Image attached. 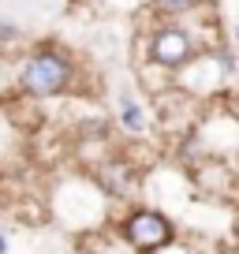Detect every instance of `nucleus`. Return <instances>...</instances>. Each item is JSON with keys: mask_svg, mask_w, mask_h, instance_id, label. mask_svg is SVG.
<instances>
[{"mask_svg": "<svg viewBox=\"0 0 239 254\" xmlns=\"http://www.w3.org/2000/svg\"><path fill=\"white\" fill-rule=\"evenodd\" d=\"M71 75H75L71 64L60 53H34L23 67V86L38 97H53V94H64L67 90Z\"/></svg>", "mask_w": 239, "mask_h": 254, "instance_id": "nucleus-1", "label": "nucleus"}, {"mask_svg": "<svg viewBox=\"0 0 239 254\" xmlns=\"http://www.w3.org/2000/svg\"><path fill=\"white\" fill-rule=\"evenodd\" d=\"M123 236L135 251H161V247L172 243V224L157 213V209H138L127 217L123 224Z\"/></svg>", "mask_w": 239, "mask_h": 254, "instance_id": "nucleus-2", "label": "nucleus"}, {"mask_svg": "<svg viewBox=\"0 0 239 254\" xmlns=\"http://www.w3.org/2000/svg\"><path fill=\"white\" fill-rule=\"evenodd\" d=\"M150 56L161 67H183V64L191 60V38H187V30H179V26H161V30L153 34V41H150Z\"/></svg>", "mask_w": 239, "mask_h": 254, "instance_id": "nucleus-3", "label": "nucleus"}, {"mask_svg": "<svg viewBox=\"0 0 239 254\" xmlns=\"http://www.w3.org/2000/svg\"><path fill=\"white\" fill-rule=\"evenodd\" d=\"M120 120H123V127H127V131H146V112L138 109L135 101H131V97H123V101H120Z\"/></svg>", "mask_w": 239, "mask_h": 254, "instance_id": "nucleus-4", "label": "nucleus"}, {"mask_svg": "<svg viewBox=\"0 0 239 254\" xmlns=\"http://www.w3.org/2000/svg\"><path fill=\"white\" fill-rule=\"evenodd\" d=\"M161 11H172V15H179V11H191L194 8V0H153Z\"/></svg>", "mask_w": 239, "mask_h": 254, "instance_id": "nucleus-5", "label": "nucleus"}, {"mask_svg": "<svg viewBox=\"0 0 239 254\" xmlns=\"http://www.w3.org/2000/svg\"><path fill=\"white\" fill-rule=\"evenodd\" d=\"M217 60H221V67H224V71H236V60H232V53H217Z\"/></svg>", "mask_w": 239, "mask_h": 254, "instance_id": "nucleus-6", "label": "nucleus"}, {"mask_svg": "<svg viewBox=\"0 0 239 254\" xmlns=\"http://www.w3.org/2000/svg\"><path fill=\"white\" fill-rule=\"evenodd\" d=\"M236 45H239V26H236Z\"/></svg>", "mask_w": 239, "mask_h": 254, "instance_id": "nucleus-7", "label": "nucleus"}, {"mask_svg": "<svg viewBox=\"0 0 239 254\" xmlns=\"http://www.w3.org/2000/svg\"><path fill=\"white\" fill-rule=\"evenodd\" d=\"M0 254H4V239H0Z\"/></svg>", "mask_w": 239, "mask_h": 254, "instance_id": "nucleus-8", "label": "nucleus"}]
</instances>
